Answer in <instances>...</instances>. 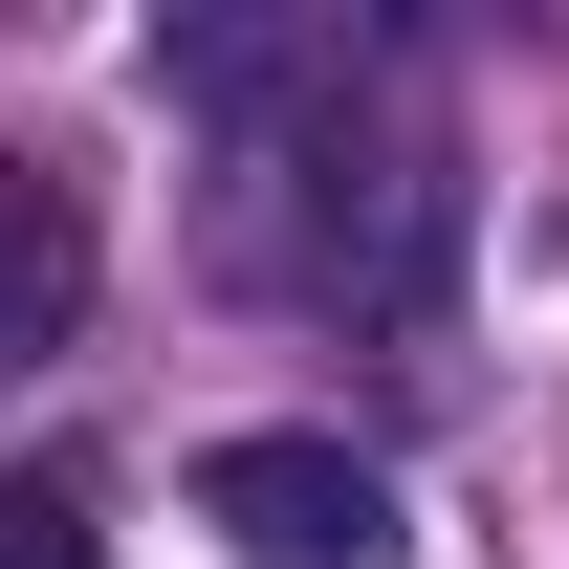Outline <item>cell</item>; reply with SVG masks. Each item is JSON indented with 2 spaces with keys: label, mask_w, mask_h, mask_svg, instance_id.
Here are the masks:
<instances>
[{
  "label": "cell",
  "mask_w": 569,
  "mask_h": 569,
  "mask_svg": "<svg viewBox=\"0 0 569 569\" xmlns=\"http://www.w3.org/2000/svg\"><path fill=\"white\" fill-rule=\"evenodd\" d=\"M198 526L241 569H395V548H417L351 438H219V460H198Z\"/></svg>",
  "instance_id": "obj_1"
},
{
  "label": "cell",
  "mask_w": 569,
  "mask_h": 569,
  "mask_svg": "<svg viewBox=\"0 0 569 569\" xmlns=\"http://www.w3.org/2000/svg\"><path fill=\"white\" fill-rule=\"evenodd\" d=\"M0 569H88V503H67V482H22V503H0Z\"/></svg>",
  "instance_id": "obj_2"
}]
</instances>
